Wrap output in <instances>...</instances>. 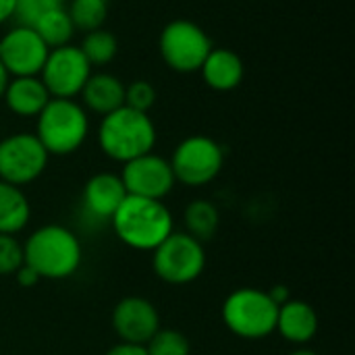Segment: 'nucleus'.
Here are the masks:
<instances>
[{
  "label": "nucleus",
  "mask_w": 355,
  "mask_h": 355,
  "mask_svg": "<svg viewBox=\"0 0 355 355\" xmlns=\"http://www.w3.org/2000/svg\"><path fill=\"white\" fill-rule=\"evenodd\" d=\"M8 81H10V75L6 73V69H4L2 62H0V100H2V96H4V89H6Z\"/></svg>",
  "instance_id": "2f4dec72"
},
{
  "label": "nucleus",
  "mask_w": 355,
  "mask_h": 355,
  "mask_svg": "<svg viewBox=\"0 0 355 355\" xmlns=\"http://www.w3.org/2000/svg\"><path fill=\"white\" fill-rule=\"evenodd\" d=\"M96 137L104 156L125 164L133 158L154 152L158 133L148 112L121 106L102 116Z\"/></svg>",
  "instance_id": "7ed1b4c3"
},
{
  "label": "nucleus",
  "mask_w": 355,
  "mask_h": 355,
  "mask_svg": "<svg viewBox=\"0 0 355 355\" xmlns=\"http://www.w3.org/2000/svg\"><path fill=\"white\" fill-rule=\"evenodd\" d=\"M125 198L127 189L116 173H96L83 185L81 208L85 218L104 223L114 216Z\"/></svg>",
  "instance_id": "4468645a"
},
{
  "label": "nucleus",
  "mask_w": 355,
  "mask_h": 355,
  "mask_svg": "<svg viewBox=\"0 0 355 355\" xmlns=\"http://www.w3.org/2000/svg\"><path fill=\"white\" fill-rule=\"evenodd\" d=\"M79 96L81 106L100 116L125 106V85L112 73H92Z\"/></svg>",
  "instance_id": "a211bd4d"
},
{
  "label": "nucleus",
  "mask_w": 355,
  "mask_h": 355,
  "mask_svg": "<svg viewBox=\"0 0 355 355\" xmlns=\"http://www.w3.org/2000/svg\"><path fill=\"white\" fill-rule=\"evenodd\" d=\"M289 355H318V354H316L314 349H310V347H306V345H304V347H297L295 352H291Z\"/></svg>",
  "instance_id": "473e14b6"
},
{
  "label": "nucleus",
  "mask_w": 355,
  "mask_h": 355,
  "mask_svg": "<svg viewBox=\"0 0 355 355\" xmlns=\"http://www.w3.org/2000/svg\"><path fill=\"white\" fill-rule=\"evenodd\" d=\"M119 177L127 189V196L148 200H164L177 185L171 162L154 152L125 162Z\"/></svg>",
  "instance_id": "9b49d317"
},
{
  "label": "nucleus",
  "mask_w": 355,
  "mask_h": 355,
  "mask_svg": "<svg viewBox=\"0 0 355 355\" xmlns=\"http://www.w3.org/2000/svg\"><path fill=\"white\" fill-rule=\"evenodd\" d=\"M183 225H185L187 235L206 243L216 235V231L220 227V212H218L214 202L200 198V200H193L185 206Z\"/></svg>",
  "instance_id": "412c9836"
},
{
  "label": "nucleus",
  "mask_w": 355,
  "mask_h": 355,
  "mask_svg": "<svg viewBox=\"0 0 355 355\" xmlns=\"http://www.w3.org/2000/svg\"><path fill=\"white\" fill-rule=\"evenodd\" d=\"M31 218V204L21 187L0 181V235L21 233Z\"/></svg>",
  "instance_id": "6ab92c4d"
},
{
  "label": "nucleus",
  "mask_w": 355,
  "mask_h": 355,
  "mask_svg": "<svg viewBox=\"0 0 355 355\" xmlns=\"http://www.w3.org/2000/svg\"><path fill=\"white\" fill-rule=\"evenodd\" d=\"M200 73L206 85L214 92H233L243 81V60L231 48H212L206 56Z\"/></svg>",
  "instance_id": "f3484780"
},
{
  "label": "nucleus",
  "mask_w": 355,
  "mask_h": 355,
  "mask_svg": "<svg viewBox=\"0 0 355 355\" xmlns=\"http://www.w3.org/2000/svg\"><path fill=\"white\" fill-rule=\"evenodd\" d=\"M23 266V243L17 235H0V277L15 275Z\"/></svg>",
  "instance_id": "a878e982"
},
{
  "label": "nucleus",
  "mask_w": 355,
  "mask_h": 355,
  "mask_svg": "<svg viewBox=\"0 0 355 355\" xmlns=\"http://www.w3.org/2000/svg\"><path fill=\"white\" fill-rule=\"evenodd\" d=\"M50 48L31 27L15 25L0 37V62L10 77L40 75Z\"/></svg>",
  "instance_id": "f8f14e48"
},
{
  "label": "nucleus",
  "mask_w": 355,
  "mask_h": 355,
  "mask_svg": "<svg viewBox=\"0 0 355 355\" xmlns=\"http://www.w3.org/2000/svg\"><path fill=\"white\" fill-rule=\"evenodd\" d=\"M48 4L50 2H46V0H15L10 21H15V25L33 29V25L37 23V19L42 17V12L46 10Z\"/></svg>",
  "instance_id": "bb28decb"
},
{
  "label": "nucleus",
  "mask_w": 355,
  "mask_h": 355,
  "mask_svg": "<svg viewBox=\"0 0 355 355\" xmlns=\"http://www.w3.org/2000/svg\"><path fill=\"white\" fill-rule=\"evenodd\" d=\"M48 160L50 154L35 133H12L0 139V181L4 183L23 189L44 175Z\"/></svg>",
  "instance_id": "1a4fd4ad"
},
{
  "label": "nucleus",
  "mask_w": 355,
  "mask_h": 355,
  "mask_svg": "<svg viewBox=\"0 0 355 355\" xmlns=\"http://www.w3.org/2000/svg\"><path fill=\"white\" fill-rule=\"evenodd\" d=\"M156 87L146 81V79H137L129 85H125V106L139 110V112H150L152 106L156 104Z\"/></svg>",
  "instance_id": "393cba45"
},
{
  "label": "nucleus",
  "mask_w": 355,
  "mask_h": 355,
  "mask_svg": "<svg viewBox=\"0 0 355 355\" xmlns=\"http://www.w3.org/2000/svg\"><path fill=\"white\" fill-rule=\"evenodd\" d=\"M33 31L42 37V42L52 50L71 44L75 27L67 12L64 4H48L37 23L33 25Z\"/></svg>",
  "instance_id": "aec40b11"
},
{
  "label": "nucleus",
  "mask_w": 355,
  "mask_h": 355,
  "mask_svg": "<svg viewBox=\"0 0 355 355\" xmlns=\"http://www.w3.org/2000/svg\"><path fill=\"white\" fill-rule=\"evenodd\" d=\"M46 2H50V4H64L67 0H46Z\"/></svg>",
  "instance_id": "72a5a7b5"
},
{
  "label": "nucleus",
  "mask_w": 355,
  "mask_h": 355,
  "mask_svg": "<svg viewBox=\"0 0 355 355\" xmlns=\"http://www.w3.org/2000/svg\"><path fill=\"white\" fill-rule=\"evenodd\" d=\"M106 355H148L144 345H133V343H119L110 347Z\"/></svg>",
  "instance_id": "c85d7f7f"
},
{
  "label": "nucleus",
  "mask_w": 355,
  "mask_h": 355,
  "mask_svg": "<svg viewBox=\"0 0 355 355\" xmlns=\"http://www.w3.org/2000/svg\"><path fill=\"white\" fill-rule=\"evenodd\" d=\"M114 235L131 250L154 252L173 231L175 218L162 200L127 196L110 218Z\"/></svg>",
  "instance_id": "f257e3e1"
},
{
  "label": "nucleus",
  "mask_w": 355,
  "mask_h": 355,
  "mask_svg": "<svg viewBox=\"0 0 355 355\" xmlns=\"http://www.w3.org/2000/svg\"><path fill=\"white\" fill-rule=\"evenodd\" d=\"M50 94L37 75L31 77H10L2 100L6 108L21 119H35L44 106L50 102Z\"/></svg>",
  "instance_id": "dca6fc26"
},
{
  "label": "nucleus",
  "mask_w": 355,
  "mask_h": 355,
  "mask_svg": "<svg viewBox=\"0 0 355 355\" xmlns=\"http://www.w3.org/2000/svg\"><path fill=\"white\" fill-rule=\"evenodd\" d=\"M92 75V64L79 50V46L67 44L52 48L46 56V62L40 71V79L46 85L52 98L73 100L81 94L85 81Z\"/></svg>",
  "instance_id": "9d476101"
},
{
  "label": "nucleus",
  "mask_w": 355,
  "mask_h": 355,
  "mask_svg": "<svg viewBox=\"0 0 355 355\" xmlns=\"http://www.w3.org/2000/svg\"><path fill=\"white\" fill-rule=\"evenodd\" d=\"M208 33L189 19L166 23L158 37V50L164 64L177 73H196L212 50Z\"/></svg>",
  "instance_id": "6e6552de"
},
{
  "label": "nucleus",
  "mask_w": 355,
  "mask_h": 355,
  "mask_svg": "<svg viewBox=\"0 0 355 355\" xmlns=\"http://www.w3.org/2000/svg\"><path fill=\"white\" fill-rule=\"evenodd\" d=\"M112 329L121 343L146 345L160 331V314L150 300L129 295L114 306Z\"/></svg>",
  "instance_id": "ddd939ff"
},
{
  "label": "nucleus",
  "mask_w": 355,
  "mask_h": 355,
  "mask_svg": "<svg viewBox=\"0 0 355 355\" xmlns=\"http://www.w3.org/2000/svg\"><path fill=\"white\" fill-rule=\"evenodd\" d=\"M148 355H189L191 345L189 339L175 329H160L146 345Z\"/></svg>",
  "instance_id": "b1692460"
},
{
  "label": "nucleus",
  "mask_w": 355,
  "mask_h": 355,
  "mask_svg": "<svg viewBox=\"0 0 355 355\" xmlns=\"http://www.w3.org/2000/svg\"><path fill=\"white\" fill-rule=\"evenodd\" d=\"M12 6H15V0H0V25H4L6 21H10Z\"/></svg>",
  "instance_id": "7c9ffc66"
},
{
  "label": "nucleus",
  "mask_w": 355,
  "mask_h": 355,
  "mask_svg": "<svg viewBox=\"0 0 355 355\" xmlns=\"http://www.w3.org/2000/svg\"><path fill=\"white\" fill-rule=\"evenodd\" d=\"M275 333H279L287 343L304 347L318 333V314L308 302L291 297L289 302L279 306Z\"/></svg>",
  "instance_id": "2eb2a0df"
},
{
  "label": "nucleus",
  "mask_w": 355,
  "mask_h": 355,
  "mask_svg": "<svg viewBox=\"0 0 355 355\" xmlns=\"http://www.w3.org/2000/svg\"><path fill=\"white\" fill-rule=\"evenodd\" d=\"M67 12L73 21V27L79 31L100 29L108 17L106 0H69Z\"/></svg>",
  "instance_id": "5701e85b"
},
{
  "label": "nucleus",
  "mask_w": 355,
  "mask_h": 355,
  "mask_svg": "<svg viewBox=\"0 0 355 355\" xmlns=\"http://www.w3.org/2000/svg\"><path fill=\"white\" fill-rule=\"evenodd\" d=\"M223 322L239 339L260 341L275 333L279 306L268 291L256 287H241L227 295L223 304Z\"/></svg>",
  "instance_id": "39448f33"
},
{
  "label": "nucleus",
  "mask_w": 355,
  "mask_h": 355,
  "mask_svg": "<svg viewBox=\"0 0 355 355\" xmlns=\"http://www.w3.org/2000/svg\"><path fill=\"white\" fill-rule=\"evenodd\" d=\"M168 162L177 183L204 187L220 175L225 166V150L208 135H189L179 141Z\"/></svg>",
  "instance_id": "0eeeda50"
},
{
  "label": "nucleus",
  "mask_w": 355,
  "mask_h": 355,
  "mask_svg": "<svg viewBox=\"0 0 355 355\" xmlns=\"http://www.w3.org/2000/svg\"><path fill=\"white\" fill-rule=\"evenodd\" d=\"M268 295H270V300H272L277 306H283L285 302L291 300L289 287H285V285H275L272 289H268Z\"/></svg>",
  "instance_id": "c756f323"
},
{
  "label": "nucleus",
  "mask_w": 355,
  "mask_h": 355,
  "mask_svg": "<svg viewBox=\"0 0 355 355\" xmlns=\"http://www.w3.org/2000/svg\"><path fill=\"white\" fill-rule=\"evenodd\" d=\"M152 268L156 277L168 285H189L202 277L206 270V250L204 243L191 235L173 231L154 252Z\"/></svg>",
  "instance_id": "423d86ee"
},
{
  "label": "nucleus",
  "mask_w": 355,
  "mask_h": 355,
  "mask_svg": "<svg viewBox=\"0 0 355 355\" xmlns=\"http://www.w3.org/2000/svg\"><path fill=\"white\" fill-rule=\"evenodd\" d=\"M81 260L83 248L79 237L62 225H44L23 243V262L31 266L40 279H69L79 270Z\"/></svg>",
  "instance_id": "f03ea898"
},
{
  "label": "nucleus",
  "mask_w": 355,
  "mask_h": 355,
  "mask_svg": "<svg viewBox=\"0 0 355 355\" xmlns=\"http://www.w3.org/2000/svg\"><path fill=\"white\" fill-rule=\"evenodd\" d=\"M35 119V137L50 156H69L77 152L89 135L87 110L75 100L50 98Z\"/></svg>",
  "instance_id": "20e7f679"
},
{
  "label": "nucleus",
  "mask_w": 355,
  "mask_h": 355,
  "mask_svg": "<svg viewBox=\"0 0 355 355\" xmlns=\"http://www.w3.org/2000/svg\"><path fill=\"white\" fill-rule=\"evenodd\" d=\"M79 50L83 52V56L87 58V62L92 67H104L114 60V56L119 52V42H116L114 33L100 27V29L87 31L83 35Z\"/></svg>",
  "instance_id": "4be33fe9"
},
{
  "label": "nucleus",
  "mask_w": 355,
  "mask_h": 355,
  "mask_svg": "<svg viewBox=\"0 0 355 355\" xmlns=\"http://www.w3.org/2000/svg\"><path fill=\"white\" fill-rule=\"evenodd\" d=\"M15 279H17V283L21 285V287H25V289H31V287H35L42 279H40V275L31 268V266H27L25 262H23V266L12 275Z\"/></svg>",
  "instance_id": "cd10ccee"
}]
</instances>
